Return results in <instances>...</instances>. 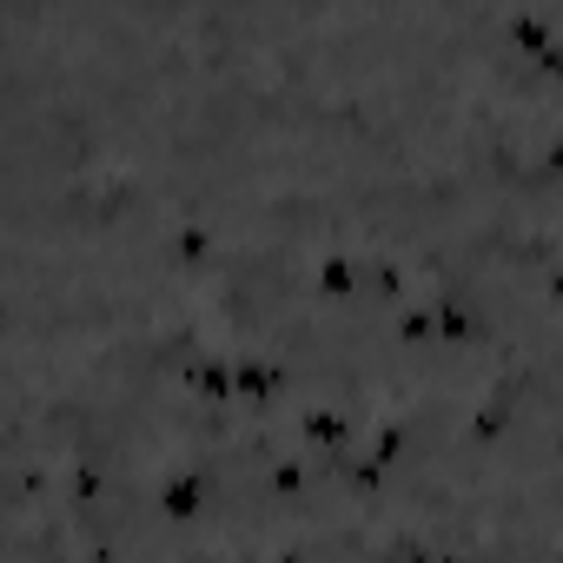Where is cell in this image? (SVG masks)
I'll use <instances>...</instances> for the list:
<instances>
[{
    "instance_id": "cell-1",
    "label": "cell",
    "mask_w": 563,
    "mask_h": 563,
    "mask_svg": "<svg viewBox=\"0 0 563 563\" xmlns=\"http://www.w3.org/2000/svg\"><path fill=\"white\" fill-rule=\"evenodd\" d=\"M510 47L517 54H530V60H543L550 74H563V47H556V34H550V21H537V14H510Z\"/></svg>"
},
{
    "instance_id": "cell-2",
    "label": "cell",
    "mask_w": 563,
    "mask_h": 563,
    "mask_svg": "<svg viewBox=\"0 0 563 563\" xmlns=\"http://www.w3.org/2000/svg\"><path fill=\"white\" fill-rule=\"evenodd\" d=\"M199 510H206V477H199V471H173V477L159 484V517L192 523Z\"/></svg>"
},
{
    "instance_id": "cell-3",
    "label": "cell",
    "mask_w": 563,
    "mask_h": 563,
    "mask_svg": "<svg viewBox=\"0 0 563 563\" xmlns=\"http://www.w3.org/2000/svg\"><path fill=\"white\" fill-rule=\"evenodd\" d=\"M232 391H239V398H258V405H265V398L278 391V372H272L265 358H239V365H232Z\"/></svg>"
},
{
    "instance_id": "cell-4",
    "label": "cell",
    "mask_w": 563,
    "mask_h": 563,
    "mask_svg": "<svg viewBox=\"0 0 563 563\" xmlns=\"http://www.w3.org/2000/svg\"><path fill=\"white\" fill-rule=\"evenodd\" d=\"M352 286H358V258H345V252L319 258V292H325V299H345Z\"/></svg>"
},
{
    "instance_id": "cell-5",
    "label": "cell",
    "mask_w": 563,
    "mask_h": 563,
    "mask_svg": "<svg viewBox=\"0 0 563 563\" xmlns=\"http://www.w3.org/2000/svg\"><path fill=\"white\" fill-rule=\"evenodd\" d=\"M186 385L206 391V398H225V391H232V365H219V358H192V365H186Z\"/></svg>"
},
{
    "instance_id": "cell-6",
    "label": "cell",
    "mask_w": 563,
    "mask_h": 563,
    "mask_svg": "<svg viewBox=\"0 0 563 563\" xmlns=\"http://www.w3.org/2000/svg\"><path fill=\"white\" fill-rule=\"evenodd\" d=\"M345 438H352V418H345V411H306V444H325V451H332V444H345Z\"/></svg>"
},
{
    "instance_id": "cell-7",
    "label": "cell",
    "mask_w": 563,
    "mask_h": 563,
    "mask_svg": "<svg viewBox=\"0 0 563 563\" xmlns=\"http://www.w3.org/2000/svg\"><path fill=\"white\" fill-rule=\"evenodd\" d=\"M438 339H457L464 345V339H477V319L464 306H438Z\"/></svg>"
},
{
    "instance_id": "cell-8",
    "label": "cell",
    "mask_w": 563,
    "mask_h": 563,
    "mask_svg": "<svg viewBox=\"0 0 563 563\" xmlns=\"http://www.w3.org/2000/svg\"><path fill=\"white\" fill-rule=\"evenodd\" d=\"M398 332H405V339H431V332H438V312H424V306H411V312L398 319Z\"/></svg>"
},
{
    "instance_id": "cell-9",
    "label": "cell",
    "mask_w": 563,
    "mask_h": 563,
    "mask_svg": "<svg viewBox=\"0 0 563 563\" xmlns=\"http://www.w3.org/2000/svg\"><path fill=\"white\" fill-rule=\"evenodd\" d=\"M272 484H278V490H299V484H306V471H299V464H278V471H272Z\"/></svg>"
},
{
    "instance_id": "cell-10",
    "label": "cell",
    "mask_w": 563,
    "mask_h": 563,
    "mask_svg": "<svg viewBox=\"0 0 563 563\" xmlns=\"http://www.w3.org/2000/svg\"><path fill=\"white\" fill-rule=\"evenodd\" d=\"M179 258H206V232H179Z\"/></svg>"
}]
</instances>
